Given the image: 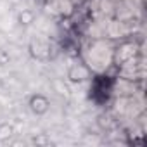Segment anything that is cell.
I'll list each match as a JSON object with an SVG mask.
<instances>
[{
    "label": "cell",
    "mask_w": 147,
    "mask_h": 147,
    "mask_svg": "<svg viewBox=\"0 0 147 147\" xmlns=\"http://www.w3.org/2000/svg\"><path fill=\"white\" fill-rule=\"evenodd\" d=\"M9 61H11L9 54H7L5 50H0V66H5V64H7Z\"/></svg>",
    "instance_id": "obj_6"
},
{
    "label": "cell",
    "mask_w": 147,
    "mask_h": 147,
    "mask_svg": "<svg viewBox=\"0 0 147 147\" xmlns=\"http://www.w3.org/2000/svg\"><path fill=\"white\" fill-rule=\"evenodd\" d=\"M12 137H14V126L11 123H0V144L11 142Z\"/></svg>",
    "instance_id": "obj_4"
},
{
    "label": "cell",
    "mask_w": 147,
    "mask_h": 147,
    "mask_svg": "<svg viewBox=\"0 0 147 147\" xmlns=\"http://www.w3.org/2000/svg\"><path fill=\"white\" fill-rule=\"evenodd\" d=\"M35 11H31V9H23V11H19V14H18V23H19V26H23V28H28V26H31L33 23H35Z\"/></svg>",
    "instance_id": "obj_3"
},
{
    "label": "cell",
    "mask_w": 147,
    "mask_h": 147,
    "mask_svg": "<svg viewBox=\"0 0 147 147\" xmlns=\"http://www.w3.org/2000/svg\"><path fill=\"white\" fill-rule=\"evenodd\" d=\"M66 76H67V82H71V83H83V82L90 80V69L85 64L76 62V64H71L67 67Z\"/></svg>",
    "instance_id": "obj_2"
},
{
    "label": "cell",
    "mask_w": 147,
    "mask_h": 147,
    "mask_svg": "<svg viewBox=\"0 0 147 147\" xmlns=\"http://www.w3.org/2000/svg\"><path fill=\"white\" fill-rule=\"evenodd\" d=\"M28 107H30V111L35 116H43L50 109V99L45 94H40V92L38 94H33L28 99Z\"/></svg>",
    "instance_id": "obj_1"
},
{
    "label": "cell",
    "mask_w": 147,
    "mask_h": 147,
    "mask_svg": "<svg viewBox=\"0 0 147 147\" xmlns=\"http://www.w3.org/2000/svg\"><path fill=\"white\" fill-rule=\"evenodd\" d=\"M33 144H36V145H49L50 144V138L45 135V133H40V135H36V137H33V140H31Z\"/></svg>",
    "instance_id": "obj_5"
}]
</instances>
